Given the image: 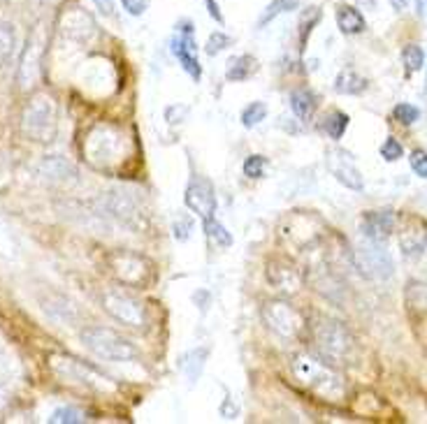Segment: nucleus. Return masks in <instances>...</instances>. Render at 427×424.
Listing matches in <instances>:
<instances>
[{
  "mask_svg": "<svg viewBox=\"0 0 427 424\" xmlns=\"http://www.w3.org/2000/svg\"><path fill=\"white\" fill-rule=\"evenodd\" d=\"M84 155L96 170L121 172L125 160L130 158V141L119 126L98 123L84 137Z\"/></svg>",
  "mask_w": 427,
  "mask_h": 424,
  "instance_id": "obj_1",
  "label": "nucleus"
},
{
  "mask_svg": "<svg viewBox=\"0 0 427 424\" xmlns=\"http://www.w3.org/2000/svg\"><path fill=\"white\" fill-rule=\"evenodd\" d=\"M292 373H295L297 382L307 387L309 392L316 394L325 401H341L346 396V380L344 376L332 367V364L323 362L321 357L314 355H295L292 357Z\"/></svg>",
  "mask_w": 427,
  "mask_h": 424,
  "instance_id": "obj_2",
  "label": "nucleus"
},
{
  "mask_svg": "<svg viewBox=\"0 0 427 424\" xmlns=\"http://www.w3.org/2000/svg\"><path fill=\"white\" fill-rule=\"evenodd\" d=\"M314 348L323 362L332 364L334 369L351 367L358 360V343L351 329L339 320L321 318L314 325Z\"/></svg>",
  "mask_w": 427,
  "mask_h": 424,
  "instance_id": "obj_3",
  "label": "nucleus"
},
{
  "mask_svg": "<svg viewBox=\"0 0 427 424\" xmlns=\"http://www.w3.org/2000/svg\"><path fill=\"white\" fill-rule=\"evenodd\" d=\"M21 130H23V135L30 137L33 141H42V144L54 141L56 132H58V105H56V100L49 93L33 95L28 100V105L23 107Z\"/></svg>",
  "mask_w": 427,
  "mask_h": 424,
  "instance_id": "obj_4",
  "label": "nucleus"
},
{
  "mask_svg": "<svg viewBox=\"0 0 427 424\" xmlns=\"http://www.w3.org/2000/svg\"><path fill=\"white\" fill-rule=\"evenodd\" d=\"M105 264L112 276L119 281L121 285H128V288L144 290L147 285H152L156 278L152 260L132 251H112L105 257Z\"/></svg>",
  "mask_w": 427,
  "mask_h": 424,
  "instance_id": "obj_5",
  "label": "nucleus"
},
{
  "mask_svg": "<svg viewBox=\"0 0 427 424\" xmlns=\"http://www.w3.org/2000/svg\"><path fill=\"white\" fill-rule=\"evenodd\" d=\"M325 223L314 211H295L281 225V239L297 251H312L325 239Z\"/></svg>",
  "mask_w": 427,
  "mask_h": 424,
  "instance_id": "obj_6",
  "label": "nucleus"
},
{
  "mask_svg": "<svg viewBox=\"0 0 427 424\" xmlns=\"http://www.w3.org/2000/svg\"><path fill=\"white\" fill-rule=\"evenodd\" d=\"M49 367H52V371L58 378H63V382L96 389V392H112L114 389L110 378L103 376V373L96 371L93 367H89V364L74 360L70 355H52L49 357Z\"/></svg>",
  "mask_w": 427,
  "mask_h": 424,
  "instance_id": "obj_7",
  "label": "nucleus"
},
{
  "mask_svg": "<svg viewBox=\"0 0 427 424\" xmlns=\"http://www.w3.org/2000/svg\"><path fill=\"white\" fill-rule=\"evenodd\" d=\"M81 343L93 355L103 357V360L128 362L137 357V348L132 346L128 338H123L121 334H116L114 329H107V327H86L81 331Z\"/></svg>",
  "mask_w": 427,
  "mask_h": 424,
  "instance_id": "obj_8",
  "label": "nucleus"
},
{
  "mask_svg": "<svg viewBox=\"0 0 427 424\" xmlns=\"http://www.w3.org/2000/svg\"><path fill=\"white\" fill-rule=\"evenodd\" d=\"M103 309L112 315L116 322L130 327V329H144L147 327V309L144 304L128 295L125 290L112 288L103 293Z\"/></svg>",
  "mask_w": 427,
  "mask_h": 424,
  "instance_id": "obj_9",
  "label": "nucleus"
},
{
  "mask_svg": "<svg viewBox=\"0 0 427 424\" xmlns=\"http://www.w3.org/2000/svg\"><path fill=\"white\" fill-rule=\"evenodd\" d=\"M263 320L272 331H276L283 338H300L307 329L304 315L300 313L295 306L281 299H272L263 306Z\"/></svg>",
  "mask_w": 427,
  "mask_h": 424,
  "instance_id": "obj_10",
  "label": "nucleus"
},
{
  "mask_svg": "<svg viewBox=\"0 0 427 424\" xmlns=\"http://www.w3.org/2000/svg\"><path fill=\"white\" fill-rule=\"evenodd\" d=\"M353 262L360 273L372 281H386L392 276V257L386 248H381L379 241L363 239L353 251Z\"/></svg>",
  "mask_w": 427,
  "mask_h": 424,
  "instance_id": "obj_11",
  "label": "nucleus"
},
{
  "mask_svg": "<svg viewBox=\"0 0 427 424\" xmlns=\"http://www.w3.org/2000/svg\"><path fill=\"white\" fill-rule=\"evenodd\" d=\"M45 47H47V35L42 23H38L35 28L30 30V35L26 40V47H23L19 68H16V81L23 90H28L30 86H35V81L42 72V58H45Z\"/></svg>",
  "mask_w": 427,
  "mask_h": 424,
  "instance_id": "obj_12",
  "label": "nucleus"
},
{
  "mask_svg": "<svg viewBox=\"0 0 427 424\" xmlns=\"http://www.w3.org/2000/svg\"><path fill=\"white\" fill-rule=\"evenodd\" d=\"M183 202H186L188 209L195 211L203 220L214 218V213H216V190H214V184L207 177H200V174H195V177L190 179L188 188H186Z\"/></svg>",
  "mask_w": 427,
  "mask_h": 424,
  "instance_id": "obj_13",
  "label": "nucleus"
},
{
  "mask_svg": "<svg viewBox=\"0 0 427 424\" xmlns=\"http://www.w3.org/2000/svg\"><path fill=\"white\" fill-rule=\"evenodd\" d=\"M325 165H328L330 174L339 184H344L351 190H363L365 186L363 174H360L353 158H351L344 148H337V146L328 148V151H325Z\"/></svg>",
  "mask_w": 427,
  "mask_h": 424,
  "instance_id": "obj_14",
  "label": "nucleus"
},
{
  "mask_svg": "<svg viewBox=\"0 0 427 424\" xmlns=\"http://www.w3.org/2000/svg\"><path fill=\"white\" fill-rule=\"evenodd\" d=\"M399 246L406 255H421L427 248V223L414 213L399 216Z\"/></svg>",
  "mask_w": 427,
  "mask_h": 424,
  "instance_id": "obj_15",
  "label": "nucleus"
},
{
  "mask_svg": "<svg viewBox=\"0 0 427 424\" xmlns=\"http://www.w3.org/2000/svg\"><path fill=\"white\" fill-rule=\"evenodd\" d=\"M267 281L272 283L274 290L286 295H295L300 285H302V273L297 271V267L283 257H274V260L267 262Z\"/></svg>",
  "mask_w": 427,
  "mask_h": 424,
  "instance_id": "obj_16",
  "label": "nucleus"
},
{
  "mask_svg": "<svg viewBox=\"0 0 427 424\" xmlns=\"http://www.w3.org/2000/svg\"><path fill=\"white\" fill-rule=\"evenodd\" d=\"M172 54L177 56L181 68L195 81H200V77H203V68H200L198 56H195V40H193V28H190V23H183L181 33L172 40Z\"/></svg>",
  "mask_w": 427,
  "mask_h": 424,
  "instance_id": "obj_17",
  "label": "nucleus"
},
{
  "mask_svg": "<svg viewBox=\"0 0 427 424\" xmlns=\"http://www.w3.org/2000/svg\"><path fill=\"white\" fill-rule=\"evenodd\" d=\"M397 225V216L390 209H381V211H367L363 218H360V232L363 237L372 239V241H386L392 230Z\"/></svg>",
  "mask_w": 427,
  "mask_h": 424,
  "instance_id": "obj_18",
  "label": "nucleus"
},
{
  "mask_svg": "<svg viewBox=\"0 0 427 424\" xmlns=\"http://www.w3.org/2000/svg\"><path fill=\"white\" fill-rule=\"evenodd\" d=\"M105 209L110 211L114 218H119L125 225L140 228L142 218H140V206L135 202L132 193H125V190H112L105 197Z\"/></svg>",
  "mask_w": 427,
  "mask_h": 424,
  "instance_id": "obj_19",
  "label": "nucleus"
},
{
  "mask_svg": "<svg viewBox=\"0 0 427 424\" xmlns=\"http://www.w3.org/2000/svg\"><path fill=\"white\" fill-rule=\"evenodd\" d=\"M40 174L47 181H52V184H61V186L77 184V167L61 155H47L45 160L40 163Z\"/></svg>",
  "mask_w": 427,
  "mask_h": 424,
  "instance_id": "obj_20",
  "label": "nucleus"
},
{
  "mask_svg": "<svg viewBox=\"0 0 427 424\" xmlns=\"http://www.w3.org/2000/svg\"><path fill=\"white\" fill-rule=\"evenodd\" d=\"M63 30L68 33L70 37L79 40V42H86L91 35H96V23H93V19H91L86 12H81V10H77V7H74L72 12L65 14Z\"/></svg>",
  "mask_w": 427,
  "mask_h": 424,
  "instance_id": "obj_21",
  "label": "nucleus"
},
{
  "mask_svg": "<svg viewBox=\"0 0 427 424\" xmlns=\"http://www.w3.org/2000/svg\"><path fill=\"white\" fill-rule=\"evenodd\" d=\"M404 304L414 315H427V283L409 281L404 290Z\"/></svg>",
  "mask_w": 427,
  "mask_h": 424,
  "instance_id": "obj_22",
  "label": "nucleus"
},
{
  "mask_svg": "<svg viewBox=\"0 0 427 424\" xmlns=\"http://www.w3.org/2000/svg\"><path fill=\"white\" fill-rule=\"evenodd\" d=\"M337 26L344 35H358L365 30V16L360 14L353 5H339L337 7Z\"/></svg>",
  "mask_w": 427,
  "mask_h": 424,
  "instance_id": "obj_23",
  "label": "nucleus"
},
{
  "mask_svg": "<svg viewBox=\"0 0 427 424\" xmlns=\"http://www.w3.org/2000/svg\"><path fill=\"white\" fill-rule=\"evenodd\" d=\"M290 110L297 119H312L316 112V95L312 88H295L290 93Z\"/></svg>",
  "mask_w": 427,
  "mask_h": 424,
  "instance_id": "obj_24",
  "label": "nucleus"
},
{
  "mask_svg": "<svg viewBox=\"0 0 427 424\" xmlns=\"http://www.w3.org/2000/svg\"><path fill=\"white\" fill-rule=\"evenodd\" d=\"M256 72V58L254 56H234L228 61V70H225V79L228 81H246L251 74Z\"/></svg>",
  "mask_w": 427,
  "mask_h": 424,
  "instance_id": "obj_25",
  "label": "nucleus"
},
{
  "mask_svg": "<svg viewBox=\"0 0 427 424\" xmlns=\"http://www.w3.org/2000/svg\"><path fill=\"white\" fill-rule=\"evenodd\" d=\"M365 88H367V79L360 77L355 70L339 72L337 81H334V90H337V93H344V95H358V93H363Z\"/></svg>",
  "mask_w": 427,
  "mask_h": 424,
  "instance_id": "obj_26",
  "label": "nucleus"
},
{
  "mask_svg": "<svg viewBox=\"0 0 427 424\" xmlns=\"http://www.w3.org/2000/svg\"><path fill=\"white\" fill-rule=\"evenodd\" d=\"M14 45H16V33L14 26L7 21H0V68L10 61V56L14 52Z\"/></svg>",
  "mask_w": 427,
  "mask_h": 424,
  "instance_id": "obj_27",
  "label": "nucleus"
},
{
  "mask_svg": "<svg viewBox=\"0 0 427 424\" xmlns=\"http://www.w3.org/2000/svg\"><path fill=\"white\" fill-rule=\"evenodd\" d=\"M203 225H205L207 237L212 239L216 246H223V248L232 246V235H230V232L225 230L216 218H207V220H203Z\"/></svg>",
  "mask_w": 427,
  "mask_h": 424,
  "instance_id": "obj_28",
  "label": "nucleus"
},
{
  "mask_svg": "<svg viewBox=\"0 0 427 424\" xmlns=\"http://www.w3.org/2000/svg\"><path fill=\"white\" fill-rule=\"evenodd\" d=\"M297 5H300V0H272V3L267 5V10L263 12V16L258 19V28H263L267 21L276 19V16L283 14V12L297 10Z\"/></svg>",
  "mask_w": 427,
  "mask_h": 424,
  "instance_id": "obj_29",
  "label": "nucleus"
},
{
  "mask_svg": "<svg viewBox=\"0 0 427 424\" xmlns=\"http://www.w3.org/2000/svg\"><path fill=\"white\" fill-rule=\"evenodd\" d=\"M402 63H404V68L409 74L418 72L425 65V52L423 47L418 45H406L404 49H402Z\"/></svg>",
  "mask_w": 427,
  "mask_h": 424,
  "instance_id": "obj_30",
  "label": "nucleus"
},
{
  "mask_svg": "<svg viewBox=\"0 0 427 424\" xmlns=\"http://www.w3.org/2000/svg\"><path fill=\"white\" fill-rule=\"evenodd\" d=\"M323 126H325V132H328L332 139H339L348 128V116L344 112H332L328 119H325Z\"/></svg>",
  "mask_w": 427,
  "mask_h": 424,
  "instance_id": "obj_31",
  "label": "nucleus"
},
{
  "mask_svg": "<svg viewBox=\"0 0 427 424\" xmlns=\"http://www.w3.org/2000/svg\"><path fill=\"white\" fill-rule=\"evenodd\" d=\"M267 119V107L263 102H251L244 112H241V123L244 128H256L258 123H263Z\"/></svg>",
  "mask_w": 427,
  "mask_h": 424,
  "instance_id": "obj_32",
  "label": "nucleus"
},
{
  "mask_svg": "<svg viewBox=\"0 0 427 424\" xmlns=\"http://www.w3.org/2000/svg\"><path fill=\"white\" fill-rule=\"evenodd\" d=\"M321 21V10L318 7H309V10L304 12L302 21H300V42H307L309 33H312V26H316V23Z\"/></svg>",
  "mask_w": 427,
  "mask_h": 424,
  "instance_id": "obj_33",
  "label": "nucleus"
},
{
  "mask_svg": "<svg viewBox=\"0 0 427 424\" xmlns=\"http://www.w3.org/2000/svg\"><path fill=\"white\" fill-rule=\"evenodd\" d=\"M265 167H267L265 155H249L244 160V174L249 179H263Z\"/></svg>",
  "mask_w": 427,
  "mask_h": 424,
  "instance_id": "obj_34",
  "label": "nucleus"
},
{
  "mask_svg": "<svg viewBox=\"0 0 427 424\" xmlns=\"http://www.w3.org/2000/svg\"><path fill=\"white\" fill-rule=\"evenodd\" d=\"M395 119L402 123V126H411V123H416L418 121V116H421V112H418V107H414V105H406V102H402V105H397L395 107Z\"/></svg>",
  "mask_w": 427,
  "mask_h": 424,
  "instance_id": "obj_35",
  "label": "nucleus"
},
{
  "mask_svg": "<svg viewBox=\"0 0 427 424\" xmlns=\"http://www.w3.org/2000/svg\"><path fill=\"white\" fill-rule=\"evenodd\" d=\"M402 153H404V148H402V144L397 139H392V137H388L386 141L381 144V155L386 158V160H399L402 158Z\"/></svg>",
  "mask_w": 427,
  "mask_h": 424,
  "instance_id": "obj_36",
  "label": "nucleus"
},
{
  "mask_svg": "<svg viewBox=\"0 0 427 424\" xmlns=\"http://www.w3.org/2000/svg\"><path fill=\"white\" fill-rule=\"evenodd\" d=\"M409 163H411V170L418 174V177L427 179V151L416 148V151L411 153V158H409Z\"/></svg>",
  "mask_w": 427,
  "mask_h": 424,
  "instance_id": "obj_37",
  "label": "nucleus"
},
{
  "mask_svg": "<svg viewBox=\"0 0 427 424\" xmlns=\"http://www.w3.org/2000/svg\"><path fill=\"white\" fill-rule=\"evenodd\" d=\"M81 420H84L81 413L74 408H58V411H54L52 418H49V422H54V424H63V422L72 424V422H81Z\"/></svg>",
  "mask_w": 427,
  "mask_h": 424,
  "instance_id": "obj_38",
  "label": "nucleus"
},
{
  "mask_svg": "<svg viewBox=\"0 0 427 424\" xmlns=\"http://www.w3.org/2000/svg\"><path fill=\"white\" fill-rule=\"evenodd\" d=\"M225 47H230V37L223 35V33H214V35L207 40V54H209V56L221 54Z\"/></svg>",
  "mask_w": 427,
  "mask_h": 424,
  "instance_id": "obj_39",
  "label": "nucleus"
},
{
  "mask_svg": "<svg viewBox=\"0 0 427 424\" xmlns=\"http://www.w3.org/2000/svg\"><path fill=\"white\" fill-rule=\"evenodd\" d=\"M121 5H123V10H128V14L140 16L147 12L149 0H121Z\"/></svg>",
  "mask_w": 427,
  "mask_h": 424,
  "instance_id": "obj_40",
  "label": "nucleus"
},
{
  "mask_svg": "<svg viewBox=\"0 0 427 424\" xmlns=\"http://www.w3.org/2000/svg\"><path fill=\"white\" fill-rule=\"evenodd\" d=\"M93 3H96V7L105 16H112L114 14V3H112V0H93Z\"/></svg>",
  "mask_w": 427,
  "mask_h": 424,
  "instance_id": "obj_41",
  "label": "nucleus"
},
{
  "mask_svg": "<svg viewBox=\"0 0 427 424\" xmlns=\"http://www.w3.org/2000/svg\"><path fill=\"white\" fill-rule=\"evenodd\" d=\"M207 7H209V14H212L219 23H223V14L219 12V5H216V0H207Z\"/></svg>",
  "mask_w": 427,
  "mask_h": 424,
  "instance_id": "obj_42",
  "label": "nucleus"
},
{
  "mask_svg": "<svg viewBox=\"0 0 427 424\" xmlns=\"http://www.w3.org/2000/svg\"><path fill=\"white\" fill-rule=\"evenodd\" d=\"M390 5H392V10H397V12L406 10V0H390Z\"/></svg>",
  "mask_w": 427,
  "mask_h": 424,
  "instance_id": "obj_43",
  "label": "nucleus"
},
{
  "mask_svg": "<svg viewBox=\"0 0 427 424\" xmlns=\"http://www.w3.org/2000/svg\"><path fill=\"white\" fill-rule=\"evenodd\" d=\"M418 12H421V14L427 12V0H418Z\"/></svg>",
  "mask_w": 427,
  "mask_h": 424,
  "instance_id": "obj_44",
  "label": "nucleus"
},
{
  "mask_svg": "<svg viewBox=\"0 0 427 424\" xmlns=\"http://www.w3.org/2000/svg\"><path fill=\"white\" fill-rule=\"evenodd\" d=\"M425 93H427V81H425Z\"/></svg>",
  "mask_w": 427,
  "mask_h": 424,
  "instance_id": "obj_45",
  "label": "nucleus"
}]
</instances>
